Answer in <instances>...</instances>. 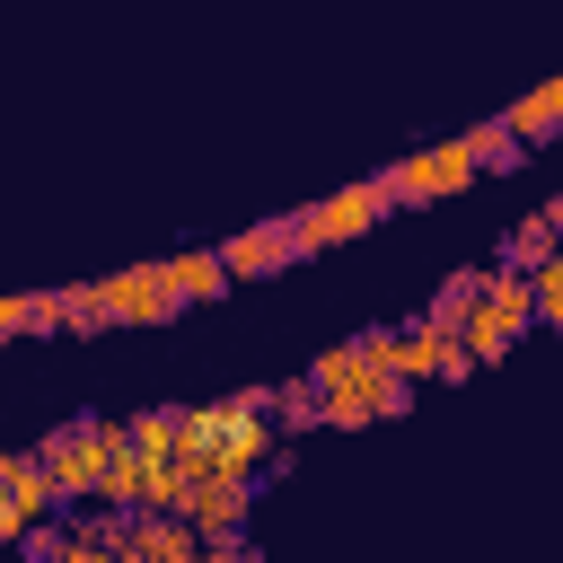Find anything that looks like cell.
I'll return each instance as SVG.
<instances>
[{
  "label": "cell",
  "instance_id": "cell-15",
  "mask_svg": "<svg viewBox=\"0 0 563 563\" xmlns=\"http://www.w3.org/2000/svg\"><path fill=\"white\" fill-rule=\"evenodd\" d=\"M273 413H282V431H317V378L273 387Z\"/></svg>",
  "mask_w": 563,
  "mask_h": 563
},
{
  "label": "cell",
  "instance_id": "cell-12",
  "mask_svg": "<svg viewBox=\"0 0 563 563\" xmlns=\"http://www.w3.org/2000/svg\"><path fill=\"white\" fill-rule=\"evenodd\" d=\"M554 246H563V202H545V211H528V220L510 229V264H528V273H537Z\"/></svg>",
  "mask_w": 563,
  "mask_h": 563
},
{
  "label": "cell",
  "instance_id": "cell-7",
  "mask_svg": "<svg viewBox=\"0 0 563 563\" xmlns=\"http://www.w3.org/2000/svg\"><path fill=\"white\" fill-rule=\"evenodd\" d=\"M123 563H202V528L194 510H132V545Z\"/></svg>",
  "mask_w": 563,
  "mask_h": 563
},
{
  "label": "cell",
  "instance_id": "cell-5",
  "mask_svg": "<svg viewBox=\"0 0 563 563\" xmlns=\"http://www.w3.org/2000/svg\"><path fill=\"white\" fill-rule=\"evenodd\" d=\"M361 343H369L396 378H413V387H422V378H440V352H449L457 334H449V325H431V317H413V325H369Z\"/></svg>",
  "mask_w": 563,
  "mask_h": 563
},
{
  "label": "cell",
  "instance_id": "cell-6",
  "mask_svg": "<svg viewBox=\"0 0 563 563\" xmlns=\"http://www.w3.org/2000/svg\"><path fill=\"white\" fill-rule=\"evenodd\" d=\"M44 510H62V484H53L44 449H35V457H18V475L0 484V545H26V528H44Z\"/></svg>",
  "mask_w": 563,
  "mask_h": 563
},
{
  "label": "cell",
  "instance_id": "cell-19",
  "mask_svg": "<svg viewBox=\"0 0 563 563\" xmlns=\"http://www.w3.org/2000/svg\"><path fill=\"white\" fill-rule=\"evenodd\" d=\"M9 475H18V449H0V484H9Z\"/></svg>",
  "mask_w": 563,
  "mask_h": 563
},
{
  "label": "cell",
  "instance_id": "cell-9",
  "mask_svg": "<svg viewBox=\"0 0 563 563\" xmlns=\"http://www.w3.org/2000/svg\"><path fill=\"white\" fill-rule=\"evenodd\" d=\"M185 510H194V528H202V537H229V528H246V510H255V484H246V475H202Z\"/></svg>",
  "mask_w": 563,
  "mask_h": 563
},
{
  "label": "cell",
  "instance_id": "cell-8",
  "mask_svg": "<svg viewBox=\"0 0 563 563\" xmlns=\"http://www.w3.org/2000/svg\"><path fill=\"white\" fill-rule=\"evenodd\" d=\"M220 255H229V282H264V273L299 264V246H290V220H282V211H273V220H255V229H238V238H220Z\"/></svg>",
  "mask_w": 563,
  "mask_h": 563
},
{
  "label": "cell",
  "instance_id": "cell-3",
  "mask_svg": "<svg viewBox=\"0 0 563 563\" xmlns=\"http://www.w3.org/2000/svg\"><path fill=\"white\" fill-rule=\"evenodd\" d=\"M387 211H396V202H387V185H378V176H361V185H343V194H325V202H299V211H282V220H290V246H299V255H325V246L369 238Z\"/></svg>",
  "mask_w": 563,
  "mask_h": 563
},
{
  "label": "cell",
  "instance_id": "cell-1",
  "mask_svg": "<svg viewBox=\"0 0 563 563\" xmlns=\"http://www.w3.org/2000/svg\"><path fill=\"white\" fill-rule=\"evenodd\" d=\"M528 325H537V273L501 255V264L484 273V290H475V317H466V343H475V361L493 369V361H501V352H510V343H519Z\"/></svg>",
  "mask_w": 563,
  "mask_h": 563
},
{
  "label": "cell",
  "instance_id": "cell-10",
  "mask_svg": "<svg viewBox=\"0 0 563 563\" xmlns=\"http://www.w3.org/2000/svg\"><path fill=\"white\" fill-rule=\"evenodd\" d=\"M167 282H176V299H185V308H194V299H220V290H229V255H220V246L167 255Z\"/></svg>",
  "mask_w": 563,
  "mask_h": 563
},
{
  "label": "cell",
  "instance_id": "cell-11",
  "mask_svg": "<svg viewBox=\"0 0 563 563\" xmlns=\"http://www.w3.org/2000/svg\"><path fill=\"white\" fill-rule=\"evenodd\" d=\"M501 123H510V132H519L528 150H537V141H554V132H563V70H554L545 88H528V97H519V106H510Z\"/></svg>",
  "mask_w": 563,
  "mask_h": 563
},
{
  "label": "cell",
  "instance_id": "cell-2",
  "mask_svg": "<svg viewBox=\"0 0 563 563\" xmlns=\"http://www.w3.org/2000/svg\"><path fill=\"white\" fill-rule=\"evenodd\" d=\"M484 176V158H475V141L457 132V141H422L413 158H396V167H378V185H387V202L396 211H422V202H449V194H466Z\"/></svg>",
  "mask_w": 563,
  "mask_h": 563
},
{
  "label": "cell",
  "instance_id": "cell-18",
  "mask_svg": "<svg viewBox=\"0 0 563 563\" xmlns=\"http://www.w3.org/2000/svg\"><path fill=\"white\" fill-rule=\"evenodd\" d=\"M35 334V290H0V343Z\"/></svg>",
  "mask_w": 563,
  "mask_h": 563
},
{
  "label": "cell",
  "instance_id": "cell-14",
  "mask_svg": "<svg viewBox=\"0 0 563 563\" xmlns=\"http://www.w3.org/2000/svg\"><path fill=\"white\" fill-rule=\"evenodd\" d=\"M466 141H475V158H484V167H519V158H528V141H519L501 114H493V123H475Z\"/></svg>",
  "mask_w": 563,
  "mask_h": 563
},
{
  "label": "cell",
  "instance_id": "cell-17",
  "mask_svg": "<svg viewBox=\"0 0 563 563\" xmlns=\"http://www.w3.org/2000/svg\"><path fill=\"white\" fill-rule=\"evenodd\" d=\"M132 449H141V457H167V449H176V405L141 413V422H132Z\"/></svg>",
  "mask_w": 563,
  "mask_h": 563
},
{
  "label": "cell",
  "instance_id": "cell-13",
  "mask_svg": "<svg viewBox=\"0 0 563 563\" xmlns=\"http://www.w3.org/2000/svg\"><path fill=\"white\" fill-rule=\"evenodd\" d=\"M475 290H484V273H449V282H440V299H431L422 317H431V325H449V334H466V317H475Z\"/></svg>",
  "mask_w": 563,
  "mask_h": 563
},
{
  "label": "cell",
  "instance_id": "cell-16",
  "mask_svg": "<svg viewBox=\"0 0 563 563\" xmlns=\"http://www.w3.org/2000/svg\"><path fill=\"white\" fill-rule=\"evenodd\" d=\"M537 325H554V334H563V246L537 264Z\"/></svg>",
  "mask_w": 563,
  "mask_h": 563
},
{
  "label": "cell",
  "instance_id": "cell-4",
  "mask_svg": "<svg viewBox=\"0 0 563 563\" xmlns=\"http://www.w3.org/2000/svg\"><path fill=\"white\" fill-rule=\"evenodd\" d=\"M176 308H185V299H176L167 264H123V273L97 282V317H106V325H167Z\"/></svg>",
  "mask_w": 563,
  "mask_h": 563
}]
</instances>
